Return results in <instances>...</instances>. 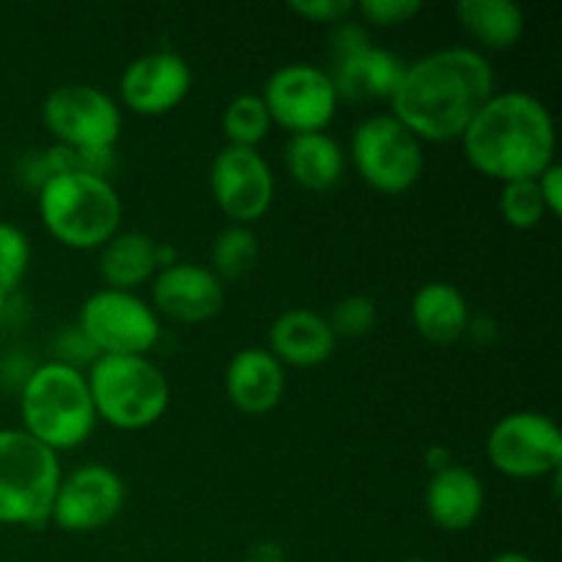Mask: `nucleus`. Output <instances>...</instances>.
Masks as SVG:
<instances>
[{"label":"nucleus","mask_w":562,"mask_h":562,"mask_svg":"<svg viewBox=\"0 0 562 562\" xmlns=\"http://www.w3.org/2000/svg\"><path fill=\"white\" fill-rule=\"evenodd\" d=\"M285 168H289L291 179L305 190L327 192L344 179V148L327 132L291 135L289 146H285Z\"/></svg>","instance_id":"412c9836"},{"label":"nucleus","mask_w":562,"mask_h":562,"mask_svg":"<svg viewBox=\"0 0 562 562\" xmlns=\"http://www.w3.org/2000/svg\"><path fill=\"white\" fill-rule=\"evenodd\" d=\"M5 307H9V294L0 289V322H3V316H5Z\"/></svg>","instance_id":"e433bc0d"},{"label":"nucleus","mask_w":562,"mask_h":562,"mask_svg":"<svg viewBox=\"0 0 562 562\" xmlns=\"http://www.w3.org/2000/svg\"><path fill=\"white\" fill-rule=\"evenodd\" d=\"M409 313L417 333L439 346L464 338L467 324L472 318L467 296L445 280H431V283L420 285L412 296Z\"/></svg>","instance_id":"aec40b11"},{"label":"nucleus","mask_w":562,"mask_h":562,"mask_svg":"<svg viewBox=\"0 0 562 562\" xmlns=\"http://www.w3.org/2000/svg\"><path fill=\"white\" fill-rule=\"evenodd\" d=\"M486 55L475 47H445L406 64L390 99V113L428 143L461 140L477 110L497 93Z\"/></svg>","instance_id":"f257e3e1"},{"label":"nucleus","mask_w":562,"mask_h":562,"mask_svg":"<svg viewBox=\"0 0 562 562\" xmlns=\"http://www.w3.org/2000/svg\"><path fill=\"white\" fill-rule=\"evenodd\" d=\"M272 124L291 135L324 132L335 119L340 99L327 69L316 64H285L269 75L261 93Z\"/></svg>","instance_id":"9b49d317"},{"label":"nucleus","mask_w":562,"mask_h":562,"mask_svg":"<svg viewBox=\"0 0 562 562\" xmlns=\"http://www.w3.org/2000/svg\"><path fill=\"white\" fill-rule=\"evenodd\" d=\"M192 88V69L179 53L157 49L132 60L119 82L121 99L137 115H165L179 108Z\"/></svg>","instance_id":"4468645a"},{"label":"nucleus","mask_w":562,"mask_h":562,"mask_svg":"<svg viewBox=\"0 0 562 562\" xmlns=\"http://www.w3.org/2000/svg\"><path fill=\"white\" fill-rule=\"evenodd\" d=\"M126 499L119 472L102 464H86L71 475L60 477L49 521L64 532H97L121 514Z\"/></svg>","instance_id":"ddd939ff"},{"label":"nucleus","mask_w":562,"mask_h":562,"mask_svg":"<svg viewBox=\"0 0 562 562\" xmlns=\"http://www.w3.org/2000/svg\"><path fill=\"white\" fill-rule=\"evenodd\" d=\"M209 190L231 225L250 228L272 209L274 176L258 148L225 146L212 159Z\"/></svg>","instance_id":"f8f14e48"},{"label":"nucleus","mask_w":562,"mask_h":562,"mask_svg":"<svg viewBox=\"0 0 562 562\" xmlns=\"http://www.w3.org/2000/svg\"><path fill=\"white\" fill-rule=\"evenodd\" d=\"M423 505H426L428 519L439 530L464 532L481 519L486 492L475 472L461 464H450L428 477Z\"/></svg>","instance_id":"a211bd4d"},{"label":"nucleus","mask_w":562,"mask_h":562,"mask_svg":"<svg viewBox=\"0 0 562 562\" xmlns=\"http://www.w3.org/2000/svg\"><path fill=\"white\" fill-rule=\"evenodd\" d=\"M31 258L33 250L25 231L11 223H0V289L5 294L16 291V285L25 280Z\"/></svg>","instance_id":"bb28decb"},{"label":"nucleus","mask_w":562,"mask_h":562,"mask_svg":"<svg viewBox=\"0 0 562 562\" xmlns=\"http://www.w3.org/2000/svg\"><path fill=\"white\" fill-rule=\"evenodd\" d=\"M461 27L492 53L516 47L525 36V11L510 0H461L456 3Z\"/></svg>","instance_id":"5701e85b"},{"label":"nucleus","mask_w":562,"mask_h":562,"mask_svg":"<svg viewBox=\"0 0 562 562\" xmlns=\"http://www.w3.org/2000/svg\"><path fill=\"white\" fill-rule=\"evenodd\" d=\"M77 327L102 355L148 357L162 338L157 311L135 291L99 289L82 302Z\"/></svg>","instance_id":"1a4fd4ad"},{"label":"nucleus","mask_w":562,"mask_h":562,"mask_svg":"<svg viewBox=\"0 0 562 562\" xmlns=\"http://www.w3.org/2000/svg\"><path fill=\"white\" fill-rule=\"evenodd\" d=\"M86 379L97 420L119 431H143L168 412V376L148 357L102 355L88 368Z\"/></svg>","instance_id":"39448f33"},{"label":"nucleus","mask_w":562,"mask_h":562,"mask_svg":"<svg viewBox=\"0 0 562 562\" xmlns=\"http://www.w3.org/2000/svg\"><path fill=\"white\" fill-rule=\"evenodd\" d=\"M38 217L53 239L71 250H99L119 234L121 198L110 179L66 170L36 192Z\"/></svg>","instance_id":"20e7f679"},{"label":"nucleus","mask_w":562,"mask_h":562,"mask_svg":"<svg viewBox=\"0 0 562 562\" xmlns=\"http://www.w3.org/2000/svg\"><path fill=\"white\" fill-rule=\"evenodd\" d=\"M58 453L22 428H0V525L42 527L60 486Z\"/></svg>","instance_id":"423d86ee"},{"label":"nucleus","mask_w":562,"mask_h":562,"mask_svg":"<svg viewBox=\"0 0 562 562\" xmlns=\"http://www.w3.org/2000/svg\"><path fill=\"white\" fill-rule=\"evenodd\" d=\"M20 415L22 431L53 453L80 448L97 426L86 371L53 360L36 366L20 387Z\"/></svg>","instance_id":"7ed1b4c3"},{"label":"nucleus","mask_w":562,"mask_h":562,"mask_svg":"<svg viewBox=\"0 0 562 562\" xmlns=\"http://www.w3.org/2000/svg\"><path fill=\"white\" fill-rule=\"evenodd\" d=\"M464 157L477 173L508 184L538 179L554 162L552 113L527 91L494 93L461 135Z\"/></svg>","instance_id":"f03ea898"},{"label":"nucleus","mask_w":562,"mask_h":562,"mask_svg":"<svg viewBox=\"0 0 562 562\" xmlns=\"http://www.w3.org/2000/svg\"><path fill=\"white\" fill-rule=\"evenodd\" d=\"M329 327H333L335 338H366L376 329L379 322V307L371 296L366 294H351L344 296L333 313L327 316Z\"/></svg>","instance_id":"cd10ccee"},{"label":"nucleus","mask_w":562,"mask_h":562,"mask_svg":"<svg viewBox=\"0 0 562 562\" xmlns=\"http://www.w3.org/2000/svg\"><path fill=\"white\" fill-rule=\"evenodd\" d=\"M99 360V351L93 349L91 340L82 335V329L77 327H66L64 333H58V338H55V360L53 362H60V366H69V368H77V371H82V368H91L93 362Z\"/></svg>","instance_id":"c756f323"},{"label":"nucleus","mask_w":562,"mask_h":562,"mask_svg":"<svg viewBox=\"0 0 562 562\" xmlns=\"http://www.w3.org/2000/svg\"><path fill=\"white\" fill-rule=\"evenodd\" d=\"M42 119L55 146L75 154L115 151L121 140V110L102 88L88 82H66L53 88L42 104Z\"/></svg>","instance_id":"6e6552de"},{"label":"nucleus","mask_w":562,"mask_h":562,"mask_svg":"<svg viewBox=\"0 0 562 562\" xmlns=\"http://www.w3.org/2000/svg\"><path fill=\"white\" fill-rule=\"evenodd\" d=\"M289 9L307 22H324V25H338L355 14L351 0H291Z\"/></svg>","instance_id":"7c9ffc66"},{"label":"nucleus","mask_w":562,"mask_h":562,"mask_svg":"<svg viewBox=\"0 0 562 562\" xmlns=\"http://www.w3.org/2000/svg\"><path fill=\"white\" fill-rule=\"evenodd\" d=\"M258 236L247 225H228L217 234L212 245V272L220 283L225 280H241L258 263Z\"/></svg>","instance_id":"b1692460"},{"label":"nucleus","mask_w":562,"mask_h":562,"mask_svg":"<svg viewBox=\"0 0 562 562\" xmlns=\"http://www.w3.org/2000/svg\"><path fill=\"white\" fill-rule=\"evenodd\" d=\"M486 459L499 475L514 481L560 475L562 431L558 423L541 412H510L494 423L486 439Z\"/></svg>","instance_id":"9d476101"},{"label":"nucleus","mask_w":562,"mask_h":562,"mask_svg":"<svg viewBox=\"0 0 562 562\" xmlns=\"http://www.w3.org/2000/svg\"><path fill=\"white\" fill-rule=\"evenodd\" d=\"M423 11L420 0H362L355 3V14L373 27H398L415 20Z\"/></svg>","instance_id":"c85d7f7f"},{"label":"nucleus","mask_w":562,"mask_h":562,"mask_svg":"<svg viewBox=\"0 0 562 562\" xmlns=\"http://www.w3.org/2000/svg\"><path fill=\"white\" fill-rule=\"evenodd\" d=\"M285 390V368L269 349L247 346L231 357L225 368V395L245 415H267L280 404Z\"/></svg>","instance_id":"f3484780"},{"label":"nucleus","mask_w":562,"mask_h":562,"mask_svg":"<svg viewBox=\"0 0 562 562\" xmlns=\"http://www.w3.org/2000/svg\"><path fill=\"white\" fill-rule=\"evenodd\" d=\"M225 285L203 263L176 261L154 274L151 307L179 324H203L223 311Z\"/></svg>","instance_id":"2eb2a0df"},{"label":"nucleus","mask_w":562,"mask_h":562,"mask_svg":"<svg viewBox=\"0 0 562 562\" xmlns=\"http://www.w3.org/2000/svg\"><path fill=\"white\" fill-rule=\"evenodd\" d=\"M99 278L104 289L135 291L157 272V241L140 231H119L99 247Z\"/></svg>","instance_id":"4be33fe9"},{"label":"nucleus","mask_w":562,"mask_h":562,"mask_svg":"<svg viewBox=\"0 0 562 562\" xmlns=\"http://www.w3.org/2000/svg\"><path fill=\"white\" fill-rule=\"evenodd\" d=\"M245 562H285V552L280 543L274 541H261L247 552Z\"/></svg>","instance_id":"72a5a7b5"},{"label":"nucleus","mask_w":562,"mask_h":562,"mask_svg":"<svg viewBox=\"0 0 562 562\" xmlns=\"http://www.w3.org/2000/svg\"><path fill=\"white\" fill-rule=\"evenodd\" d=\"M404 562H428V560H423V558H409V560H404Z\"/></svg>","instance_id":"4c0bfd02"},{"label":"nucleus","mask_w":562,"mask_h":562,"mask_svg":"<svg viewBox=\"0 0 562 562\" xmlns=\"http://www.w3.org/2000/svg\"><path fill=\"white\" fill-rule=\"evenodd\" d=\"M335 338L327 316L307 307H291L283 311L269 327V346L280 366L316 368L333 357Z\"/></svg>","instance_id":"6ab92c4d"},{"label":"nucleus","mask_w":562,"mask_h":562,"mask_svg":"<svg viewBox=\"0 0 562 562\" xmlns=\"http://www.w3.org/2000/svg\"><path fill=\"white\" fill-rule=\"evenodd\" d=\"M450 464H453V456H450V450L442 448V445H434V448L426 450V467L431 470V475Z\"/></svg>","instance_id":"f704fd0d"},{"label":"nucleus","mask_w":562,"mask_h":562,"mask_svg":"<svg viewBox=\"0 0 562 562\" xmlns=\"http://www.w3.org/2000/svg\"><path fill=\"white\" fill-rule=\"evenodd\" d=\"M272 130V119L261 93H239L223 113V132L228 146L258 148V143Z\"/></svg>","instance_id":"393cba45"},{"label":"nucleus","mask_w":562,"mask_h":562,"mask_svg":"<svg viewBox=\"0 0 562 562\" xmlns=\"http://www.w3.org/2000/svg\"><path fill=\"white\" fill-rule=\"evenodd\" d=\"M492 562H536V560L527 558V554H521V552H503V554H497Z\"/></svg>","instance_id":"c9c22d12"},{"label":"nucleus","mask_w":562,"mask_h":562,"mask_svg":"<svg viewBox=\"0 0 562 562\" xmlns=\"http://www.w3.org/2000/svg\"><path fill=\"white\" fill-rule=\"evenodd\" d=\"M538 192H541L543 203H547V212L552 217H560L562 214V168L558 162L549 165L541 176L536 179Z\"/></svg>","instance_id":"2f4dec72"},{"label":"nucleus","mask_w":562,"mask_h":562,"mask_svg":"<svg viewBox=\"0 0 562 562\" xmlns=\"http://www.w3.org/2000/svg\"><path fill=\"white\" fill-rule=\"evenodd\" d=\"M349 154L360 179L384 195L409 192L426 168L423 143L393 113L371 115L357 124Z\"/></svg>","instance_id":"0eeeda50"},{"label":"nucleus","mask_w":562,"mask_h":562,"mask_svg":"<svg viewBox=\"0 0 562 562\" xmlns=\"http://www.w3.org/2000/svg\"><path fill=\"white\" fill-rule=\"evenodd\" d=\"M499 212H503L505 223L516 231L536 228L549 214L547 203H543L541 192H538L536 179L508 181V184H503V192H499Z\"/></svg>","instance_id":"a878e982"},{"label":"nucleus","mask_w":562,"mask_h":562,"mask_svg":"<svg viewBox=\"0 0 562 562\" xmlns=\"http://www.w3.org/2000/svg\"><path fill=\"white\" fill-rule=\"evenodd\" d=\"M464 338H470L472 344L477 346H492L494 340L499 338L497 322H494L492 316H486V313H477V316H472L470 324H467Z\"/></svg>","instance_id":"473e14b6"},{"label":"nucleus","mask_w":562,"mask_h":562,"mask_svg":"<svg viewBox=\"0 0 562 562\" xmlns=\"http://www.w3.org/2000/svg\"><path fill=\"white\" fill-rule=\"evenodd\" d=\"M406 71V60L390 53L387 47H376L373 42L360 44L344 55H335L329 77L335 82L338 99L351 104L384 102L393 99L401 77Z\"/></svg>","instance_id":"dca6fc26"}]
</instances>
